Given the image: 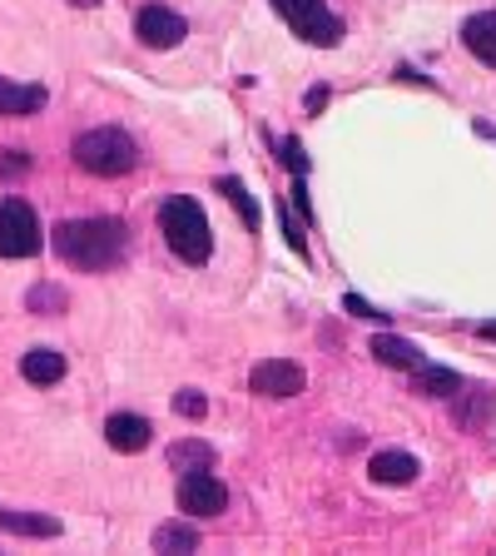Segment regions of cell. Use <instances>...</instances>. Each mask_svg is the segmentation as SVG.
Returning <instances> with one entry per match:
<instances>
[{"label":"cell","mask_w":496,"mask_h":556,"mask_svg":"<svg viewBox=\"0 0 496 556\" xmlns=\"http://www.w3.org/2000/svg\"><path fill=\"white\" fill-rule=\"evenodd\" d=\"M368 472H372V482H382V486H407V482H417V457L412 452H378L368 463Z\"/></svg>","instance_id":"cell-13"},{"label":"cell","mask_w":496,"mask_h":556,"mask_svg":"<svg viewBox=\"0 0 496 556\" xmlns=\"http://www.w3.org/2000/svg\"><path fill=\"white\" fill-rule=\"evenodd\" d=\"M278 160L289 164L293 174H308V154H303L298 139H278Z\"/></svg>","instance_id":"cell-23"},{"label":"cell","mask_w":496,"mask_h":556,"mask_svg":"<svg viewBox=\"0 0 496 556\" xmlns=\"http://www.w3.org/2000/svg\"><path fill=\"white\" fill-rule=\"evenodd\" d=\"M303 368L289 358H264L254 372H249V388H254L258 397H298L303 393Z\"/></svg>","instance_id":"cell-7"},{"label":"cell","mask_w":496,"mask_h":556,"mask_svg":"<svg viewBox=\"0 0 496 556\" xmlns=\"http://www.w3.org/2000/svg\"><path fill=\"white\" fill-rule=\"evenodd\" d=\"M69 154H75V164H80L85 174H94V179H119V174H129L139 164V144L125 129H85V135L69 144Z\"/></svg>","instance_id":"cell-3"},{"label":"cell","mask_w":496,"mask_h":556,"mask_svg":"<svg viewBox=\"0 0 496 556\" xmlns=\"http://www.w3.org/2000/svg\"><path fill=\"white\" fill-rule=\"evenodd\" d=\"M0 532H11V536H60V521L40 517V511L0 507Z\"/></svg>","instance_id":"cell-17"},{"label":"cell","mask_w":496,"mask_h":556,"mask_svg":"<svg viewBox=\"0 0 496 556\" xmlns=\"http://www.w3.org/2000/svg\"><path fill=\"white\" fill-rule=\"evenodd\" d=\"M135 35L150 50H174L189 35V25H185V15L164 11V5H144V11L135 15Z\"/></svg>","instance_id":"cell-8"},{"label":"cell","mask_w":496,"mask_h":556,"mask_svg":"<svg viewBox=\"0 0 496 556\" xmlns=\"http://www.w3.org/2000/svg\"><path fill=\"white\" fill-rule=\"evenodd\" d=\"M179 507L189 517H219L229 507V486L214 477V467H194V472L179 477Z\"/></svg>","instance_id":"cell-6"},{"label":"cell","mask_w":496,"mask_h":556,"mask_svg":"<svg viewBox=\"0 0 496 556\" xmlns=\"http://www.w3.org/2000/svg\"><path fill=\"white\" fill-rule=\"evenodd\" d=\"M55 254L80 274H110L129 254V224L115 214H94V219H65L55 229Z\"/></svg>","instance_id":"cell-1"},{"label":"cell","mask_w":496,"mask_h":556,"mask_svg":"<svg viewBox=\"0 0 496 556\" xmlns=\"http://www.w3.org/2000/svg\"><path fill=\"white\" fill-rule=\"evenodd\" d=\"M368 353L382 363V368H403V372H412L417 363H428V358H422V348L407 343V338H397V333H378Z\"/></svg>","instance_id":"cell-12"},{"label":"cell","mask_w":496,"mask_h":556,"mask_svg":"<svg viewBox=\"0 0 496 556\" xmlns=\"http://www.w3.org/2000/svg\"><path fill=\"white\" fill-rule=\"evenodd\" d=\"M25 169H30V154L25 150H0V179H15Z\"/></svg>","instance_id":"cell-24"},{"label":"cell","mask_w":496,"mask_h":556,"mask_svg":"<svg viewBox=\"0 0 496 556\" xmlns=\"http://www.w3.org/2000/svg\"><path fill=\"white\" fill-rule=\"evenodd\" d=\"M21 372H25V382H35V388H50V382L65 378V353H55V348H30L21 358Z\"/></svg>","instance_id":"cell-15"},{"label":"cell","mask_w":496,"mask_h":556,"mask_svg":"<svg viewBox=\"0 0 496 556\" xmlns=\"http://www.w3.org/2000/svg\"><path fill=\"white\" fill-rule=\"evenodd\" d=\"M25 303H30V313H40V318H50V313H60V308H65V303H69V293L60 289V283H35V289H30V299H25Z\"/></svg>","instance_id":"cell-21"},{"label":"cell","mask_w":496,"mask_h":556,"mask_svg":"<svg viewBox=\"0 0 496 556\" xmlns=\"http://www.w3.org/2000/svg\"><path fill=\"white\" fill-rule=\"evenodd\" d=\"M160 233H164V243H169L174 254L185 258V264H194V268L208 264V254H214V229H208L204 208L185 194H174V199L160 204Z\"/></svg>","instance_id":"cell-2"},{"label":"cell","mask_w":496,"mask_h":556,"mask_svg":"<svg viewBox=\"0 0 496 556\" xmlns=\"http://www.w3.org/2000/svg\"><path fill=\"white\" fill-rule=\"evenodd\" d=\"M219 194L229 199L233 208H239V214H243V224H249V229H258V204H254V199H249V189H243V179H233V174H229V179H219Z\"/></svg>","instance_id":"cell-20"},{"label":"cell","mask_w":496,"mask_h":556,"mask_svg":"<svg viewBox=\"0 0 496 556\" xmlns=\"http://www.w3.org/2000/svg\"><path fill=\"white\" fill-rule=\"evenodd\" d=\"M154 552H199V527L189 521H164L154 532Z\"/></svg>","instance_id":"cell-18"},{"label":"cell","mask_w":496,"mask_h":556,"mask_svg":"<svg viewBox=\"0 0 496 556\" xmlns=\"http://www.w3.org/2000/svg\"><path fill=\"white\" fill-rule=\"evenodd\" d=\"M46 110V90L40 85H15L0 75V119H25Z\"/></svg>","instance_id":"cell-10"},{"label":"cell","mask_w":496,"mask_h":556,"mask_svg":"<svg viewBox=\"0 0 496 556\" xmlns=\"http://www.w3.org/2000/svg\"><path fill=\"white\" fill-rule=\"evenodd\" d=\"M174 413L179 417H204L208 413V403H204V393H199V388H185V393H174Z\"/></svg>","instance_id":"cell-22"},{"label":"cell","mask_w":496,"mask_h":556,"mask_svg":"<svg viewBox=\"0 0 496 556\" xmlns=\"http://www.w3.org/2000/svg\"><path fill=\"white\" fill-rule=\"evenodd\" d=\"M104 442L115 452H144L154 442V428H150V417H139V413H115L110 422H104Z\"/></svg>","instance_id":"cell-9"},{"label":"cell","mask_w":496,"mask_h":556,"mask_svg":"<svg viewBox=\"0 0 496 556\" xmlns=\"http://www.w3.org/2000/svg\"><path fill=\"white\" fill-rule=\"evenodd\" d=\"M482 338H496V324H482Z\"/></svg>","instance_id":"cell-27"},{"label":"cell","mask_w":496,"mask_h":556,"mask_svg":"<svg viewBox=\"0 0 496 556\" xmlns=\"http://www.w3.org/2000/svg\"><path fill=\"white\" fill-rule=\"evenodd\" d=\"M462 46L472 50L482 65L496 70V11H482V15H472V21L462 25Z\"/></svg>","instance_id":"cell-14"},{"label":"cell","mask_w":496,"mask_h":556,"mask_svg":"<svg viewBox=\"0 0 496 556\" xmlns=\"http://www.w3.org/2000/svg\"><path fill=\"white\" fill-rule=\"evenodd\" d=\"M169 463L179 467V472H194V467H214V447L199 438H185V442H174L169 447Z\"/></svg>","instance_id":"cell-19"},{"label":"cell","mask_w":496,"mask_h":556,"mask_svg":"<svg viewBox=\"0 0 496 556\" xmlns=\"http://www.w3.org/2000/svg\"><path fill=\"white\" fill-rule=\"evenodd\" d=\"M274 11L283 15V21L293 25V35L308 40V46L333 50L338 40H343V21L328 11V0H274Z\"/></svg>","instance_id":"cell-4"},{"label":"cell","mask_w":496,"mask_h":556,"mask_svg":"<svg viewBox=\"0 0 496 556\" xmlns=\"http://www.w3.org/2000/svg\"><path fill=\"white\" fill-rule=\"evenodd\" d=\"M69 5H80V11H90V5H100V0H69Z\"/></svg>","instance_id":"cell-26"},{"label":"cell","mask_w":496,"mask_h":556,"mask_svg":"<svg viewBox=\"0 0 496 556\" xmlns=\"http://www.w3.org/2000/svg\"><path fill=\"white\" fill-rule=\"evenodd\" d=\"M457 403H467V407H452L462 428H486V422L496 417V388H486V382L467 388V382H462V393H457Z\"/></svg>","instance_id":"cell-11"},{"label":"cell","mask_w":496,"mask_h":556,"mask_svg":"<svg viewBox=\"0 0 496 556\" xmlns=\"http://www.w3.org/2000/svg\"><path fill=\"white\" fill-rule=\"evenodd\" d=\"M412 393H422V397H457V393H462V372L417 363V368H412Z\"/></svg>","instance_id":"cell-16"},{"label":"cell","mask_w":496,"mask_h":556,"mask_svg":"<svg viewBox=\"0 0 496 556\" xmlns=\"http://www.w3.org/2000/svg\"><path fill=\"white\" fill-rule=\"evenodd\" d=\"M40 243V214L25 199H0V258H35Z\"/></svg>","instance_id":"cell-5"},{"label":"cell","mask_w":496,"mask_h":556,"mask_svg":"<svg viewBox=\"0 0 496 556\" xmlns=\"http://www.w3.org/2000/svg\"><path fill=\"white\" fill-rule=\"evenodd\" d=\"M347 313H353V318H378V324H387V313H382V308H372V303L368 299H358V293H347Z\"/></svg>","instance_id":"cell-25"}]
</instances>
